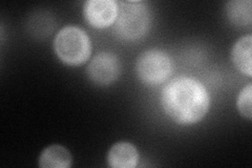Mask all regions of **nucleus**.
Returning <instances> with one entry per match:
<instances>
[{"mask_svg":"<svg viewBox=\"0 0 252 168\" xmlns=\"http://www.w3.org/2000/svg\"><path fill=\"white\" fill-rule=\"evenodd\" d=\"M162 107L172 121L189 125L198 123L206 116L210 105L207 90L196 79L179 77L164 87Z\"/></svg>","mask_w":252,"mask_h":168,"instance_id":"obj_1","label":"nucleus"},{"mask_svg":"<svg viewBox=\"0 0 252 168\" xmlns=\"http://www.w3.org/2000/svg\"><path fill=\"white\" fill-rule=\"evenodd\" d=\"M151 11L141 0H126L118 2V16L115 33L124 40H138L146 35L151 27Z\"/></svg>","mask_w":252,"mask_h":168,"instance_id":"obj_2","label":"nucleus"},{"mask_svg":"<svg viewBox=\"0 0 252 168\" xmlns=\"http://www.w3.org/2000/svg\"><path fill=\"white\" fill-rule=\"evenodd\" d=\"M54 50L58 58L67 66H80L92 53L91 40L85 32L75 26L61 29L54 39Z\"/></svg>","mask_w":252,"mask_h":168,"instance_id":"obj_3","label":"nucleus"},{"mask_svg":"<svg viewBox=\"0 0 252 168\" xmlns=\"http://www.w3.org/2000/svg\"><path fill=\"white\" fill-rule=\"evenodd\" d=\"M136 70L142 82L148 85L160 84L171 74V59L169 55L162 50H148L139 56Z\"/></svg>","mask_w":252,"mask_h":168,"instance_id":"obj_4","label":"nucleus"},{"mask_svg":"<svg viewBox=\"0 0 252 168\" xmlns=\"http://www.w3.org/2000/svg\"><path fill=\"white\" fill-rule=\"evenodd\" d=\"M121 68V62L117 55L110 52H101L92 59L86 73L94 84L106 86L119 78Z\"/></svg>","mask_w":252,"mask_h":168,"instance_id":"obj_5","label":"nucleus"},{"mask_svg":"<svg viewBox=\"0 0 252 168\" xmlns=\"http://www.w3.org/2000/svg\"><path fill=\"white\" fill-rule=\"evenodd\" d=\"M83 15L93 28L105 29L116 22L118 3L114 0H89L83 5Z\"/></svg>","mask_w":252,"mask_h":168,"instance_id":"obj_6","label":"nucleus"},{"mask_svg":"<svg viewBox=\"0 0 252 168\" xmlns=\"http://www.w3.org/2000/svg\"><path fill=\"white\" fill-rule=\"evenodd\" d=\"M139 162V153L135 145L121 141L110 147L107 163L113 168H135Z\"/></svg>","mask_w":252,"mask_h":168,"instance_id":"obj_7","label":"nucleus"},{"mask_svg":"<svg viewBox=\"0 0 252 168\" xmlns=\"http://www.w3.org/2000/svg\"><path fill=\"white\" fill-rule=\"evenodd\" d=\"M252 37L250 35L240 38L232 47L231 60L235 68L242 74L251 77L252 75Z\"/></svg>","mask_w":252,"mask_h":168,"instance_id":"obj_8","label":"nucleus"},{"mask_svg":"<svg viewBox=\"0 0 252 168\" xmlns=\"http://www.w3.org/2000/svg\"><path fill=\"white\" fill-rule=\"evenodd\" d=\"M72 162L69 151L57 144L46 147L39 157V166L41 168H68L72 166Z\"/></svg>","mask_w":252,"mask_h":168,"instance_id":"obj_9","label":"nucleus"},{"mask_svg":"<svg viewBox=\"0 0 252 168\" xmlns=\"http://www.w3.org/2000/svg\"><path fill=\"white\" fill-rule=\"evenodd\" d=\"M225 13L228 20L236 27H247L252 21V5L250 0H233L227 2Z\"/></svg>","mask_w":252,"mask_h":168,"instance_id":"obj_10","label":"nucleus"},{"mask_svg":"<svg viewBox=\"0 0 252 168\" xmlns=\"http://www.w3.org/2000/svg\"><path fill=\"white\" fill-rule=\"evenodd\" d=\"M251 100H252V84H247L241 91L238 101H236V106H238L239 113L242 117L246 118L247 120H251L252 118V107H251Z\"/></svg>","mask_w":252,"mask_h":168,"instance_id":"obj_11","label":"nucleus"}]
</instances>
